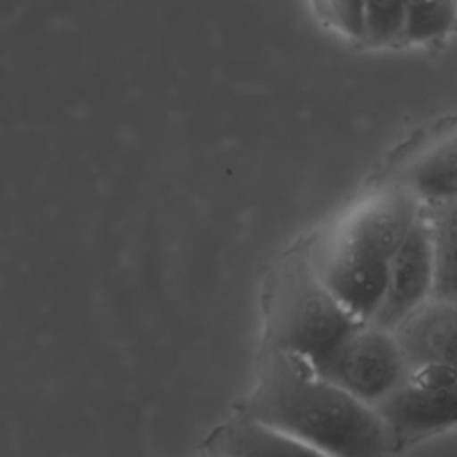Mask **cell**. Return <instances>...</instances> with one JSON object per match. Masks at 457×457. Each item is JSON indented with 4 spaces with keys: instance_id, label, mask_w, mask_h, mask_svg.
I'll return each mask as SVG.
<instances>
[{
    "instance_id": "7c38bea8",
    "label": "cell",
    "mask_w": 457,
    "mask_h": 457,
    "mask_svg": "<svg viewBox=\"0 0 457 457\" xmlns=\"http://www.w3.org/2000/svg\"><path fill=\"white\" fill-rule=\"evenodd\" d=\"M405 0H362L359 45L389 50L403 48Z\"/></svg>"
},
{
    "instance_id": "8992f818",
    "label": "cell",
    "mask_w": 457,
    "mask_h": 457,
    "mask_svg": "<svg viewBox=\"0 0 457 457\" xmlns=\"http://www.w3.org/2000/svg\"><path fill=\"white\" fill-rule=\"evenodd\" d=\"M430 296V241L427 218L421 207L391 259L380 300L368 321L386 330H393L405 316L425 303Z\"/></svg>"
},
{
    "instance_id": "30bf717a",
    "label": "cell",
    "mask_w": 457,
    "mask_h": 457,
    "mask_svg": "<svg viewBox=\"0 0 457 457\" xmlns=\"http://www.w3.org/2000/svg\"><path fill=\"white\" fill-rule=\"evenodd\" d=\"M405 189L423 207L455 202L453 139L448 145L437 143L411 168Z\"/></svg>"
},
{
    "instance_id": "6da1fadb",
    "label": "cell",
    "mask_w": 457,
    "mask_h": 457,
    "mask_svg": "<svg viewBox=\"0 0 457 457\" xmlns=\"http://www.w3.org/2000/svg\"><path fill=\"white\" fill-rule=\"evenodd\" d=\"M248 418L287 432L328 457H386L389 434L373 407L275 348L248 402Z\"/></svg>"
},
{
    "instance_id": "4fadbf2b",
    "label": "cell",
    "mask_w": 457,
    "mask_h": 457,
    "mask_svg": "<svg viewBox=\"0 0 457 457\" xmlns=\"http://www.w3.org/2000/svg\"><path fill=\"white\" fill-rule=\"evenodd\" d=\"M312 2H314L316 12L325 20L330 30L359 45L362 0H312Z\"/></svg>"
},
{
    "instance_id": "ba28073f",
    "label": "cell",
    "mask_w": 457,
    "mask_h": 457,
    "mask_svg": "<svg viewBox=\"0 0 457 457\" xmlns=\"http://www.w3.org/2000/svg\"><path fill=\"white\" fill-rule=\"evenodd\" d=\"M214 448L225 457H328L302 439L253 418L225 425L216 436Z\"/></svg>"
},
{
    "instance_id": "5b68a950",
    "label": "cell",
    "mask_w": 457,
    "mask_h": 457,
    "mask_svg": "<svg viewBox=\"0 0 457 457\" xmlns=\"http://www.w3.org/2000/svg\"><path fill=\"white\" fill-rule=\"evenodd\" d=\"M373 409L395 439L414 441L445 432L455 423V368L450 364L409 368L402 382Z\"/></svg>"
},
{
    "instance_id": "8fae6325",
    "label": "cell",
    "mask_w": 457,
    "mask_h": 457,
    "mask_svg": "<svg viewBox=\"0 0 457 457\" xmlns=\"http://www.w3.org/2000/svg\"><path fill=\"white\" fill-rule=\"evenodd\" d=\"M455 0H405L403 48L443 45L453 32Z\"/></svg>"
},
{
    "instance_id": "5bb4252c",
    "label": "cell",
    "mask_w": 457,
    "mask_h": 457,
    "mask_svg": "<svg viewBox=\"0 0 457 457\" xmlns=\"http://www.w3.org/2000/svg\"><path fill=\"white\" fill-rule=\"evenodd\" d=\"M198 457H225L223 453H220L216 448L214 450H207V452H204L202 455H198Z\"/></svg>"
},
{
    "instance_id": "9c48e42d",
    "label": "cell",
    "mask_w": 457,
    "mask_h": 457,
    "mask_svg": "<svg viewBox=\"0 0 457 457\" xmlns=\"http://www.w3.org/2000/svg\"><path fill=\"white\" fill-rule=\"evenodd\" d=\"M423 207V205H421ZM432 261V298L455 302L457 264H455V202L423 207Z\"/></svg>"
},
{
    "instance_id": "3957f363",
    "label": "cell",
    "mask_w": 457,
    "mask_h": 457,
    "mask_svg": "<svg viewBox=\"0 0 457 457\" xmlns=\"http://www.w3.org/2000/svg\"><path fill=\"white\" fill-rule=\"evenodd\" d=\"M357 321L314 268L287 270L275 302V348L316 366Z\"/></svg>"
},
{
    "instance_id": "277c9868",
    "label": "cell",
    "mask_w": 457,
    "mask_h": 457,
    "mask_svg": "<svg viewBox=\"0 0 457 457\" xmlns=\"http://www.w3.org/2000/svg\"><path fill=\"white\" fill-rule=\"evenodd\" d=\"M311 368L370 407L386 398L409 370L393 332L371 321H357Z\"/></svg>"
},
{
    "instance_id": "52a82bcc",
    "label": "cell",
    "mask_w": 457,
    "mask_h": 457,
    "mask_svg": "<svg viewBox=\"0 0 457 457\" xmlns=\"http://www.w3.org/2000/svg\"><path fill=\"white\" fill-rule=\"evenodd\" d=\"M407 368L455 361V302L428 298L393 330Z\"/></svg>"
},
{
    "instance_id": "7a4b0ae2",
    "label": "cell",
    "mask_w": 457,
    "mask_h": 457,
    "mask_svg": "<svg viewBox=\"0 0 457 457\" xmlns=\"http://www.w3.org/2000/svg\"><path fill=\"white\" fill-rule=\"evenodd\" d=\"M420 209L405 187L375 193L357 204L323 245L312 268L357 320L373 316L391 259Z\"/></svg>"
}]
</instances>
